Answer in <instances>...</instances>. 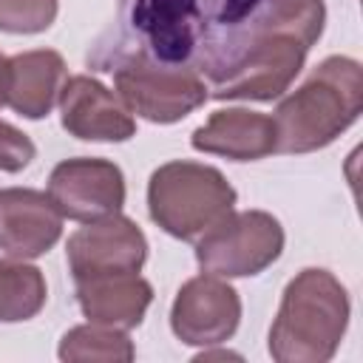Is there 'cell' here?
<instances>
[{"mask_svg": "<svg viewBox=\"0 0 363 363\" xmlns=\"http://www.w3.org/2000/svg\"><path fill=\"white\" fill-rule=\"evenodd\" d=\"M60 0H0V31L40 34L57 20Z\"/></svg>", "mask_w": 363, "mask_h": 363, "instance_id": "obj_18", "label": "cell"}, {"mask_svg": "<svg viewBox=\"0 0 363 363\" xmlns=\"http://www.w3.org/2000/svg\"><path fill=\"white\" fill-rule=\"evenodd\" d=\"M153 301V286L133 275H111L91 278L77 284V303L91 323L133 329L142 323L147 306Z\"/></svg>", "mask_w": 363, "mask_h": 363, "instance_id": "obj_15", "label": "cell"}, {"mask_svg": "<svg viewBox=\"0 0 363 363\" xmlns=\"http://www.w3.org/2000/svg\"><path fill=\"white\" fill-rule=\"evenodd\" d=\"M323 23V0H275L244 62L227 79L207 85V96L221 102H272L284 96L301 74L309 48L320 40Z\"/></svg>", "mask_w": 363, "mask_h": 363, "instance_id": "obj_2", "label": "cell"}, {"mask_svg": "<svg viewBox=\"0 0 363 363\" xmlns=\"http://www.w3.org/2000/svg\"><path fill=\"white\" fill-rule=\"evenodd\" d=\"M235 190L221 170L199 162H167L147 182L150 218L173 238L196 241L207 227L227 216Z\"/></svg>", "mask_w": 363, "mask_h": 363, "instance_id": "obj_5", "label": "cell"}, {"mask_svg": "<svg viewBox=\"0 0 363 363\" xmlns=\"http://www.w3.org/2000/svg\"><path fill=\"white\" fill-rule=\"evenodd\" d=\"M275 0H116V20L85 54L88 68L139 60L196 74L207 85L227 79L255 45Z\"/></svg>", "mask_w": 363, "mask_h": 363, "instance_id": "obj_1", "label": "cell"}, {"mask_svg": "<svg viewBox=\"0 0 363 363\" xmlns=\"http://www.w3.org/2000/svg\"><path fill=\"white\" fill-rule=\"evenodd\" d=\"M363 111V71L352 57L320 60L275 108V153H312L332 145Z\"/></svg>", "mask_w": 363, "mask_h": 363, "instance_id": "obj_3", "label": "cell"}, {"mask_svg": "<svg viewBox=\"0 0 363 363\" xmlns=\"http://www.w3.org/2000/svg\"><path fill=\"white\" fill-rule=\"evenodd\" d=\"M62 128L85 142H125L136 133V122L125 102L88 74L68 77L60 91Z\"/></svg>", "mask_w": 363, "mask_h": 363, "instance_id": "obj_11", "label": "cell"}, {"mask_svg": "<svg viewBox=\"0 0 363 363\" xmlns=\"http://www.w3.org/2000/svg\"><path fill=\"white\" fill-rule=\"evenodd\" d=\"M65 82V60L60 51L37 48L9 57V82H6V105L26 116L43 119L60 99Z\"/></svg>", "mask_w": 363, "mask_h": 363, "instance_id": "obj_14", "label": "cell"}, {"mask_svg": "<svg viewBox=\"0 0 363 363\" xmlns=\"http://www.w3.org/2000/svg\"><path fill=\"white\" fill-rule=\"evenodd\" d=\"M190 145L201 153H216L233 162H255L275 153V122L267 113L227 108L193 130Z\"/></svg>", "mask_w": 363, "mask_h": 363, "instance_id": "obj_13", "label": "cell"}, {"mask_svg": "<svg viewBox=\"0 0 363 363\" xmlns=\"http://www.w3.org/2000/svg\"><path fill=\"white\" fill-rule=\"evenodd\" d=\"M48 199L62 218L96 221L125 204V176L108 159L77 156L60 162L48 176Z\"/></svg>", "mask_w": 363, "mask_h": 363, "instance_id": "obj_9", "label": "cell"}, {"mask_svg": "<svg viewBox=\"0 0 363 363\" xmlns=\"http://www.w3.org/2000/svg\"><path fill=\"white\" fill-rule=\"evenodd\" d=\"M62 235V216L43 190H0V250L11 258H40Z\"/></svg>", "mask_w": 363, "mask_h": 363, "instance_id": "obj_12", "label": "cell"}, {"mask_svg": "<svg viewBox=\"0 0 363 363\" xmlns=\"http://www.w3.org/2000/svg\"><path fill=\"white\" fill-rule=\"evenodd\" d=\"M241 298L221 275L190 278L170 306V329L187 346H216L235 335Z\"/></svg>", "mask_w": 363, "mask_h": 363, "instance_id": "obj_10", "label": "cell"}, {"mask_svg": "<svg viewBox=\"0 0 363 363\" xmlns=\"http://www.w3.org/2000/svg\"><path fill=\"white\" fill-rule=\"evenodd\" d=\"M48 289L37 267L23 258H0V323H20L45 306Z\"/></svg>", "mask_w": 363, "mask_h": 363, "instance_id": "obj_16", "label": "cell"}, {"mask_svg": "<svg viewBox=\"0 0 363 363\" xmlns=\"http://www.w3.org/2000/svg\"><path fill=\"white\" fill-rule=\"evenodd\" d=\"M57 354H60V360H68V363H88V360L128 363V360H133L136 349H133V340L128 337V329L85 323V326H74L62 335Z\"/></svg>", "mask_w": 363, "mask_h": 363, "instance_id": "obj_17", "label": "cell"}, {"mask_svg": "<svg viewBox=\"0 0 363 363\" xmlns=\"http://www.w3.org/2000/svg\"><path fill=\"white\" fill-rule=\"evenodd\" d=\"M6 82H9V57L0 54V105H6Z\"/></svg>", "mask_w": 363, "mask_h": 363, "instance_id": "obj_20", "label": "cell"}, {"mask_svg": "<svg viewBox=\"0 0 363 363\" xmlns=\"http://www.w3.org/2000/svg\"><path fill=\"white\" fill-rule=\"evenodd\" d=\"M147 258V238L136 221L128 216H105L96 221H85L68 244L65 261L74 275V284L91 278H111V275H133L142 269Z\"/></svg>", "mask_w": 363, "mask_h": 363, "instance_id": "obj_8", "label": "cell"}, {"mask_svg": "<svg viewBox=\"0 0 363 363\" xmlns=\"http://www.w3.org/2000/svg\"><path fill=\"white\" fill-rule=\"evenodd\" d=\"M37 156L34 142L14 125L0 119V170L6 173H20L23 167L31 164V159Z\"/></svg>", "mask_w": 363, "mask_h": 363, "instance_id": "obj_19", "label": "cell"}, {"mask_svg": "<svg viewBox=\"0 0 363 363\" xmlns=\"http://www.w3.org/2000/svg\"><path fill=\"white\" fill-rule=\"evenodd\" d=\"M346 286L320 267L301 269L284 289L269 326V354L278 363H326L349 326Z\"/></svg>", "mask_w": 363, "mask_h": 363, "instance_id": "obj_4", "label": "cell"}, {"mask_svg": "<svg viewBox=\"0 0 363 363\" xmlns=\"http://www.w3.org/2000/svg\"><path fill=\"white\" fill-rule=\"evenodd\" d=\"M105 74L113 77L116 96L130 113L159 125L179 122L210 99L201 77L164 71L139 60H116L105 68Z\"/></svg>", "mask_w": 363, "mask_h": 363, "instance_id": "obj_7", "label": "cell"}, {"mask_svg": "<svg viewBox=\"0 0 363 363\" xmlns=\"http://www.w3.org/2000/svg\"><path fill=\"white\" fill-rule=\"evenodd\" d=\"M284 252V227L264 210H230L196 238V261L221 278H247L272 267Z\"/></svg>", "mask_w": 363, "mask_h": 363, "instance_id": "obj_6", "label": "cell"}]
</instances>
